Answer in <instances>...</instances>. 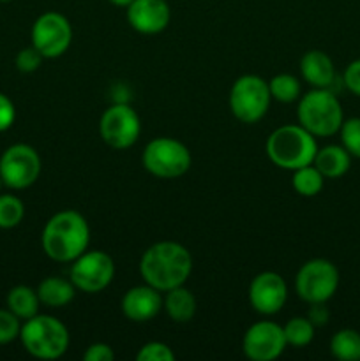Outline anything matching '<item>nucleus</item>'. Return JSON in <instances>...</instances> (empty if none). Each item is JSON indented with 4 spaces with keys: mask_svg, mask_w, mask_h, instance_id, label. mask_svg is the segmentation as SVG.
Instances as JSON below:
<instances>
[{
    "mask_svg": "<svg viewBox=\"0 0 360 361\" xmlns=\"http://www.w3.org/2000/svg\"><path fill=\"white\" fill-rule=\"evenodd\" d=\"M193 271L189 250L176 242H157L148 247L140 261V274L145 284L157 291H169L186 284Z\"/></svg>",
    "mask_w": 360,
    "mask_h": 361,
    "instance_id": "obj_1",
    "label": "nucleus"
},
{
    "mask_svg": "<svg viewBox=\"0 0 360 361\" xmlns=\"http://www.w3.org/2000/svg\"><path fill=\"white\" fill-rule=\"evenodd\" d=\"M42 249L56 263H73L87 250L90 228L81 214L64 210L53 215L42 229Z\"/></svg>",
    "mask_w": 360,
    "mask_h": 361,
    "instance_id": "obj_2",
    "label": "nucleus"
},
{
    "mask_svg": "<svg viewBox=\"0 0 360 361\" xmlns=\"http://www.w3.org/2000/svg\"><path fill=\"white\" fill-rule=\"evenodd\" d=\"M318 145L313 134L302 126H282L267 140V155L277 168L295 171L313 164Z\"/></svg>",
    "mask_w": 360,
    "mask_h": 361,
    "instance_id": "obj_3",
    "label": "nucleus"
},
{
    "mask_svg": "<svg viewBox=\"0 0 360 361\" xmlns=\"http://www.w3.org/2000/svg\"><path fill=\"white\" fill-rule=\"evenodd\" d=\"M296 116L300 126L309 130L314 137H327L339 133L344 122L341 102L328 88H314L307 92L300 99Z\"/></svg>",
    "mask_w": 360,
    "mask_h": 361,
    "instance_id": "obj_4",
    "label": "nucleus"
},
{
    "mask_svg": "<svg viewBox=\"0 0 360 361\" xmlns=\"http://www.w3.org/2000/svg\"><path fill=\"white\" fill-rule=\"evenodd\" d=\"M25 351L39 360H56L69 348V331L66 324L53 316H39L25 321L20 330Z\"/></svg>",
    "mask_w": 360,
    "mask_h": 361,
    "instance_id": "obj_5",
    "label": "nucleus"
},
{
    "mask_svg": "<svg viewBox=\"0 0 360 361\" xmlns=\"http://www.w3.org/2000/svg\"><path fill=\"white\" fill-rule=\"evenodd\" d=\"M270 99V88L263 78L244 74L229 90V108L240 122L256 123L267 115Z\"/></svg>",
    "mask_w": 360,
    "mask_h": 361,
    "instance_id": "obj_6",
    "label": "nucleus"
},
{
    "mask_svg": "<svg viewBox=\"0 0 360 361\" xmlns=\"http://www.w3.org/2000/svg\"><path fill=\"white\" fill-rule=\"evenodd\" d=\"M145 169L157 178H179L191 168V152L173 137H155L143 150Z\"/></svg>",
    "mask_w": 360,
    "mask_h": 361,
    "instance_id": "obj_7",
    "label": "nucleus"
},
{
    "mask_svg": "<svg viewBox=\"0 0 360 361\" xmlns=\"http://www.w3.org/2000/svg\"><path fill=\"white\" fill-rule=\"evenodd\" d=\"M339 286V270L328 259H311L296 274L295 288L307 303H325L335 295Z\"/></svg>",
    "mask_w": 360,
    "mask_h": 361,
    "instance_id": "obj_8",
    "label": "nucleus"
},
{
    "mask_svg": "<svg viewBox=\"0 0 360 361\" xmlns=\"http://www.w3.org/2000/svg\"><path fill=\"white\" fill-rule=\"evenodd\" d=\"M115 275V263L112 256L102 250H85L80 257L71 264L69 277L74 288L80 291L94 295L108 288Z\"/></svg>",
    "mask_w": 360,
    "mask_h": 361,
    "instance_id": "obj_9",
    "label": "nucleus"
},
{
    "mask_svg": "<svg viewBox=\"0 0 360 361\" xmlns=\"http://www.w3.org/2000/svg\"><path fill=\"white\" fill-rule=\"evenodd\" d=\"M41 175V157L30 145L18 143L0 157V178L9 189H27Z\"/></svg>",
    "mask_w": 360,
    "mask_h": 361,
    "instance_id": "obj_10",
    "label": "nucleus"
},
{
    "mask_svg": "<svg viewBox=\"0 0 360 361\" xmlns=\"http://www.w3.org/2000/svg\"><path fill=\"white\" fill-rule=\"evenodd\" d=\"M99 133L108 147L115 150H126L133 147L140 137V116L129 104H124V102L113 104L102 113Z\"/></svg>",
    "mask_w": 360,
    "mask_h": 361,
    "instance_id": "obj_11",
    "label": "nucleus"
},
{
    "mask_svg": "<svg viewBox=\"0 0 360 361\" xmlns=\"http://www.w3.org/2000/svg\"><path fill=\"white\" fill-rule=\"evenodd\" d=\"M73 28L69 20L60 13L41 14L32 27V46L44 59H56L69 49Z\"/></svg>",
    "mask_w": 360,
    "mask_h": 361,
    "instance_id": "obj_12",
    "label": "nucleus"
},
{
    "mask_svg": "<svg viewBox=\"0 0 360 361\" xmlns=\"http://www.w3.org/2000/svg\"><path fill=\"white\" fill-rule=\"evenodd\" d=\"M286 342L284 330L272 321L254 323L244 335V355L253 361H272L284 353Z\"/></svg>",
    "mask_w": 360,
    "mask_h": 361,
    "instance_id": "obj_13",
    "label": "nucleus"
},
{
    "mask_svg": "<svg viewBox=\"0 0 360 361\" xmlns=\"http://www.w3.org/2000/svg\"><path fill=\"white\" fill-rule=\"evenodd\" d=\"M288 286L275 271H261L249 286V302L261 316H274L284 307Z\"/></svg>",
    "mask_w": 360,
    "mask_h": 361,
    "instance_id": "obj_14",
    "label": "nucleus"
},
{
    "mask_svg": "<svg viewBox=\"0 0 360 361\" xmlns=\"http://www.w3.org/2000/svg\"><path fill=\"white\" fill-rule=\"evenodd\" d=\"M172 18L166 0H133L127 6V21L140 34L154 35L164 30Z\"/></svg>",
    "mask_w": 360,
    "mask_h": 361,
    "instance_id": "obj_15",
    "label": "nucleus"
},
{
    "mask_svg": "<svg viewBox=\"0 0 360 361\" xmlns=\"http://www.w3.org/2000/svg\"><path fill=\"white\" fill-rule=\"evenodd\" d=\"M161 307V291L148 284L131 288L122 298L124 316L134 323H147V321L154 319Z\"/></svg>",
    "mask_w": 360,
    "mask_h": 361,
    "instance_id": "obj_16",
    "label": "nucleus"
},
{
    "mask_svg": "<svg viewBox=\"0 0 360 361\" xmlns=\"http://www.w3.org/2000/svg\"><path fill=\"white\" fill-rule=\"evenodd\" d=\"M300 73H302L304 80L314 88H328L334 85L335 81V69L334 62L327 53L320 51V49H311L300 60Z\"/></svg>",
    "mask_w": 360,
    "mask_h": 361,
    "instance_id": "obj_17",
    "label": "nucleus"
},
{
    "mask_svg": "<svg viewBox=\"0 0 360 361\" xmlns=\"http://www.w3.org/2000/svg\"><path fill=\"white\" fill-rule=\"evenodd\" d=\"M313 164L316 166L318 171L325 178H341L342 175H346L349 166H352V155L348 154L344 147L328 145V147L316 152Z\"/></svg>",
    "mask_w": 360,
    "mask_h": 361,
    "instance_id": "obj_18",
    "label": "nucleus"
},
{
    "mask_svg": "<svg viewBox=\"0 0 360 361\" xmlns=\"http://www.w3.org/2000/svg\"><path fill=\"white\" fill-rule=\"evenodd\" d=\"M74 295H76V288H74L73 282L62 277H46L37 288L39 302L46 307H52V309L69 305Z\"/></svg>",
    "mask_w": 360,
    "mask_h": 361,
    "instance_id": "obj_19",
    "label": "nucleus"
},
{
    "mask_svg": "<svg viewBox=\"0 0 360 361\" xmlns=\"http://www.w3.org/2000/svg\"><path fill=\"white\" fill-rule=\"evenodd\" d=\"M162 305L166 307V312L175 323H189L196 314V298L184 286L166 291Z\"/></svg>",
    "mask_w": 360,
    "mask_h": 361,
    "instance_id": "obj_20",
    "label": "nucleus"
},
{
    "mask_svg": "<svg viewBox=\"0 0 360 361\" xmlns=\"http://www.w3.org/2000/svg\"><path fill=\"white\" fill-rule=\"evenodd\" d=\"M39 296L28 286H16L7 295V309L20 319H30L39 310Z\"/></svg>",
    "mask_w": 360,
    "mask_h": 361,
    "instance_id": "obj_21",
    "label": "nucleus"
},
{
    "mask_svg": "<svg viewBox=\"0 0 360 361\" xmlns=\"http://www.w3.org/2000/svg\"><path fill=\"white\" fill-rule=\"evenodd\" d=\"M330 351L341 361L360 360V334L349 328L337 331L330 341Z\"/></svg>",
    "mask_w": 360,
    "mask_h": 361,
    "instance_id": "obj_22",
    "label": "nucleus"
},
{
    "mask_svg": "<svg viewBox=\"0 0 360 361\" xmlns=\"http://www.w3.org/2000/svg\"><path fill=\"white\" fill-rule=\"evenodd\" d=\"M325 176L318 171V168L314 164L304 166V168L295 169V175H293V189L304 197H313L316 194L321 192L323 189Z\"/></svg>",
    "mask_w": 360,
    "mask_h": 361,
    "instance_id": "obj_23",
    "label": "nucleus"
},
{
    "mask_svg": "<svg viewBox=\"0 0 360 361\" xmlns=\"http://www.w3.org/2000/svg\"><path fill=\"white\" fill-rule=\"evenodd\" d=\"M284 337L288 345L293 348H306L314 338V324L311 323L309 317H293L282 326Z\"/></svg>",
    "mask_w": 360,
    "mask_h": 361,
    "instance_id": "obj_24",
    "label": "nucleus"
},
{
    "mask_svg": "<svg viewBox=\"0 0 360 361\" xmlns=\"http://www.w3.org/2000/svg\"><path fill=\"white\" fill-rule=\"evenodd\" d=\"M268 88H270L272 99L284 102V104H289V102L296 101L300 97V83L292 74H277V76H274L268 83Z\"/></svg>",
    "mask_w": 360,
    "mask_h": 361,
    "instance_id": "obj_25",
    "label": "nucleus"
},
{
    "mask_svg": "<svg viewBox=\"0 0 360 361\" xmlns=\"http://www.w3.org/2000/svg\"><path fill=\"white\" fill-rule=\"evenodd\" d=\"M23 215L25 207L20 197L13 196V194H2L0 196V228H16L23 221Z\"/></svg>",
    "mask_w": 360,
    "mask_h": 361,
    "instance_id": "obj_26",
    "label": "nucleus"
},
{
    "mask_svg": "<svg viewBox=\"0 0 360 361\" xmlns=\"http://www.w3.org/2000/svg\"><path fill=\"white\" fill-rule=\"evenodd\" d=\"M339 133H341L342 147L348 150V154L360 159V118L344 120Z\"/></svg>",
    "mask_w": 360,
    "mask_h": 361,
    "instance_id": "obj_27",
    "label": "nucleus"
},
{
    "mask_svg": "<svg viewBox=\"0 0 360 361\" xmlns=\"http://www.w3.org/2000/svg\"><path fill=\"white\" fill-rule=\"evenodd\" d=\"M138 361H173L175 355L172 349L162 342H148L136 355Z\"/></svg>",
    "mask_w": 360,
    "mask_h": 361,
    "instance_id": "obj_28",
    "label": "nucleus"
},
{
    "mask_svg": "<svg viewBox=\"0 0 360 361\" xmlns=\"http://www.w3.org/2000/svg\"><path fill=\"white\" fill-rule=\"evenodd\" d=\"M20 317L14 316L11 310H0V345L9 344L20 337Z\"/></svg>",
    "mask_w": 360,
    "mask_h": 361,
    "instance_id": "obj_29",
    "label": "nucleus"
},
{
    "mask_svg": "<svg viewBox=\"0 0 360 361\" xmlns=\"http://www.w3.org/2000/svg\"><path fill=\"white\" fill-rule=\"evenodd\" d=\"M42 59H44V56H42L34 46H30V48H23L16 55L18 71H21V73H34V71H37L39 67H41Z\"/></svg>",
    "mask_w": 360,
    "mask_h": 361,
    "instance_id": "obj_30",
    "label": "nucleus"
},
{
    "mask_svg": "<svg viewBox=\"0 0 360 361\" xmlns=\"http://www.w3.org/2000/svg\"><path fill=\"white\" fill-rule=\"evenodd\" d=\"M85 361H113L115 360V353L108 344L102 342H95V344L88 345V349L83 355Z\"/></svg>",
    "mask_w": 360,
    "mask_h": 361,
    "instance_id": "obj_31",
    "label": "nucleus"
},
{
    "mask_svg": "<svg viewBox=\"0 0 360 361\" xmlns=\"http://www.w3.org/2000/svg\"><path fill=\"white\" fill-rule=\"evenodd\" d=\"M16 118V109H14L13 101L7 95L0 94V133L9 129Z\"/></svg>",
    "mask_w": 360,
    "mask_h": 361,
    "instance_id": "obj_32",
    "label": "nucleus"
},
{
    "mask_svg": "<svg viewBox=\"0 0 360 361\" xmlns=\"http://www.w3.org/2000/svg\"><path fill=\"white\" fill-rule=\"evenodd\" d=\"M342 81H344L346 88H348L352 94L360 97V60H355V62H352L346 67Z\"/></svg>",
    "mask_w": 360,
    "mask_h": 361,
    "instance_id": "obj_33",
    "label": "nucleus"
},
{
    "mask_svg": "<svg viewBox=\"0 0 360 361\" xmlns=\"http://www.w3.org/2000/svg\"><path fill=\"white\" fill-rule=\"evenodd\" d=\"M309 321L314 324V326L327 324L328 310H327V307H325V303H313V305H311Z\"/></svg>",
    "mask_w": 360,
    "mask_h": 361,
    "instance_id": "obj_34",
    "label": "nucleus"
},
{
    "mask_svg": "<svg viewBox=\"0 0 360 361\" xmlns=\"http://www.w3.org/2000/svg\"><path fill=\"white\" fill-rule=\"evenodd\" d=\"M109 2L116 7H127L131 2H133V0H109Z\"/></svg>",
    "mask_w": 360,
    "mask_h": 361,
    "instance_id": "obj_35",
    "label": "nucleus"
},
{
    "mask_svg": "<svg viewBox=\"0 0 360 361\" xmlns=\"http://www.w3.org/2000/svg\"><path fill=\"white\" fill-rule=\"evenodd\" d=\"M0 2H11V0H0Z\"/></svg>",
    "mask_w": 360,
    "mask_h": 361,
    "instance_id": "obj_36",
    "label": "nucleus"
},
{
    "mask_svg": "<svg viewBox=\"0 0 360 361\" xmlns=\"http://www.w3.org/2000/svg\"><path fill=\"white\" fill-rule=\"evenodd\" d=\"M0 187H2V178H0Z\"/></svg>",
    "mask_w": 360,
    "mask_h": 361,
    "instance_id": "obj_37",
    "label": "nucleus"
}]
</instances>
